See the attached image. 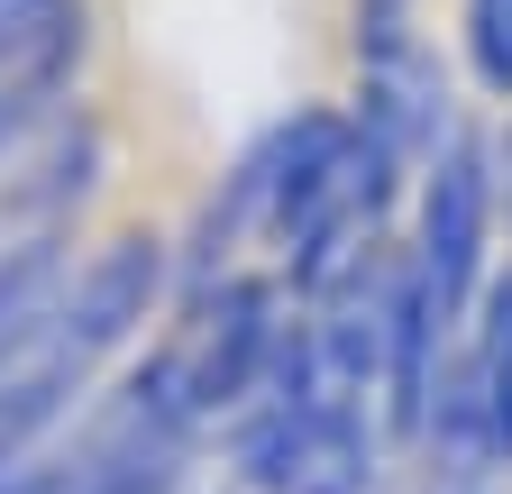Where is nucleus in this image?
I'll use <instances>...</instances> for the list:
<instances>
[{
	"instance_id": "nucleus-2",
	"label": "nucleus",
	"mask_w": 512,
	"mask_h": 494,
	"mask_svg": "<svg viewBox=\"0 0 512 494\" xmlns=\"http://www.w3.org/2000/svg\"><path fill=\"white\" fill-rule=\"evenodd\" d=\"M238 476L256 494H375L366 412L330 403L320 385L293 376V330H284V366H275L266 403H256L247 430H238Z\"/></svg>"
},
{
	"instance_id": "nucleus-7",
	"label": "nucleus",
	"mask_w": 512,
	"mask_h": 494,
	"mask_svg": "<svg viewBox=\"0 0 512 494\" xmlns=\"http://www.w3.org/2000/svg\"><path fill=\"white\" fill-rule=\"evenodd\" d=\"M467 65L485 92L512 101V0H467Z\"/></svg>"
},
{
	"instance_id": "nucleus-6",
	"label": "nucleus",
	"mask_w": 512,
	"mask_h": 494,
	"mask_svg": "<svg viewBox=\"0 0 512 494\" xmlns=\"http://www.w3.org/2000/svg\"><path fill=\"white\" fill-rule=\"evenodd\" d=\"M467 376H476V403H485L494 440H503V458H512V275H494V284H485V302H476Z\"/></svg>"
},
{
	"instance_id": "nucleus-5",
	"label": "nucleus",
	"mask_w": 512,
	"mask_h": 494,
	"mask_svg": "<svg viewBox=\"0 0 512 494\" xmlns=\"http://www.w3.org/2000/svg\"><path fill=\"white\" fill-rule=\"evenodd\" d=\"M83 55V0H0V92L46 101Z\"/></svg>"
},
{
	"instance_id": "nucleus-4",
	"label": "nucleus",
	"mask_w": 512,
	"mask_h": 494,
	"mask_svg": "<svg viewBox=\"0 0 512 494\" xmlns=\"http://www.w3.org/2000/svg\"><path fill=\"white\" fill-rule=\"evenodd\" d=\"M485 229H494V174L476 138H448L430 165V193H421V247L412 266L439 302L448 330H467V312L485 302Z\"/></svg>"
},
{
	"instance_id": "nucleus-8",
	"label": "nucleus",
	"mask_w": 512,
	"mask_h": 494,
	"mask_svg": "<svg viewBox=\"0 0 512 494\" xmlns=\"http://www.w3.org/2000/svg\"><path fill=\"white\" fill-rule=\"evenodd\" d=\"M28 110H37V101H19V92H0V147L19 138V119H28Z\"/></svg>"
},
{
	"instance_id": "nucleus-1",
	"label": "nucleus",
	"mask_w": 512,
	"mask_h": 494,
	"mask_svg": "<svg viewBox=\"0 0 512 494\" xmlns=\"http://www.w3.org/2000/svg\"><path fill=\"white\" fill-rule=\"evenodd\" d=\"M284 312H275V293L266 284H247V275H220V284H202V302H192V321L138 366V394L174 440H192L202 421H220V412H238V403H256L275 385V366H284Z\"/></svg>"
},
{
	"instance_id": "nucleus-3",
	"label": "nucleus",
	"mask_w": 512,
	"mask_h": 494,
	"mask_svg": "<svg viewBox=\"0 0 512 494\" xmlns=\"http://www.w3.org/2000/svg\"><path fill=\"white\" fill-rule=\"evenodd\" d=\"M357 129L394 156L439 147V65L421 46V0H357Z\"/></svg>"
}]
</instances>
